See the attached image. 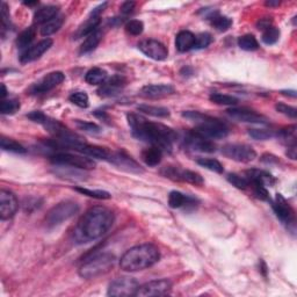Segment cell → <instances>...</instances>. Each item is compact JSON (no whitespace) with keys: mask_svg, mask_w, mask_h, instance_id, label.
<instances>
[{"mask_svg":"<svg viewBox=\"0 0 297 297\" xmlns=\"http://www.w3.org/2000/svg\"><path fill=\"white\" fill-rule=\"evenodd\" d=\"M250 187H252V189H253V193L255 196H257L259 200H262V201H271V197H270V194H268L267 189L265 186L262 185H250Z\"/></svg>","mask_w":297,"mask_h":297,"instance_id":"681fc988","label":"cell"},{"mask_svg":"<svg viewBox=\"0 0 297 297\" xmlns=\"http://www.w3.org/2000/svg\"><path fill=\"white\" fill-rule=\"evenodd\" d=\"M107 78V72L101 68H93L85 76V80L89 85H103Z\"/></svg>","mask_w":297,"mask_h":297,"instance_id":"f546056e","label":"cell"},{"mask_svg":"<svg viewBox=\"0 0 297 297\" xmlns=\"http://www.w3.org/2000/svg\"><path fill=\"white\" fill-rule=\"evenodd\" d=\"M249 135L257 141H266L274 137V133L267 129H250Z\"/></svg>","mask_w":297,"mask_h":297,"instance_id":"bcb514c9","label":"cell"},{"mask_svg":"<svg viewBox=\"0 0 297 297\" xmlns=\"http://www.w3.org/2000/svg\"><path fill=\"white\" fill-rule=\"evenodd\" d=\"M271 27V20L270 19H261L258 22V29L266 30L267 28Z\"/></svg>","mask_w":297,"mask_h":297,"instance_id":"f5cc1de1","label":"cell"},{"mask_svg":"<svg viewBox=\"0 0 297 297\" xmlns=\"http://www.w3.org/2000/svg\"><path fill=\"white\" fill-rule=\"evenodd\" d=\"M176 89L171 85L166 84H158V85H146L142 87L140 95L145 97V99H161L174 94Z\"/></svg>","mask_w":297,"mask_h":297,"instance_id":"44dd1931","label":"cell"},{"mask_svg":"<svg viewBox=\"0 0 297 297\" xmlns=\"http://www.w3.org/2000/svg\"><path fill=\"white\" fill-rule=\"evenodd\" d=\"M63 23H64V16L57 15L55 19H52L47 23L42 24V27H41V35L47 36L48 38V36L55 34L56 31H58L60 28H62Z\"/></svg>","mask_w":297,"mask_h":297,"instance_id":"4dcf8cb0","label":"cell"},{"mask_svg":"<svg viewBox=\"0 0 297 297\" xmlns=\"http://www.w3.org/2000/svg\"><path fill=\"white\" fill-rule=\"evenodd\" d=\"M0 145H2V149L4 151L8 152H14V153H26L27 150L23 148V146L18 143V142L14 140H11V138L2 137L0 140Z\"/></svg>","mask_w":297,"mask_h":297,"instance_id":"d590c367","label":"cell"},{"mask_svg":"<svg viewBox=\"0 0 297 297\" xmlns=\"http://www.w3.org/2000/svg\"><path fill=\"white\" fill-rule=\"evenodd\" d=\"M79 211V206L73 201H64L52 207L48 211L46 216V223L49 227H55L68 221Z\"/></svg>","mask_w":297,"mask_h":297,"instance_id":"8992f818","label":"cell"},{"mask_svg":"<svg viewBox=\"0 0 297 297\" xmlns=\"http://www.w3.org/2000/svg\"><path fill=\"white\" fill-rule=\"evenodd\" d=\"M125 30H127L128 34L133 36H138L141 35L144 30V24L140 20H129V21L125 23Z\"/></svg>","mask_w":297,"mask_h":297,"instance_id":"f6af8a7d","label":"cell"},{"mask_svg":"<svg viewBox=\"0 0 297 297\" xmlns=\"http://www.w3.org/2000/svg\"><path fill=\"white\" fill-rule=\"evenodd\" d=\"M127 119L134 137L156 146L162 152H172L173 143L177 140V134L172 128L161 123L150 122L137 114H128Z\"/></svg>","mask_w":297,"mask_h":297,"instance_id":"6da1fadb","label":"cell"},{"mask_svg":"<svg viewBox=\"0 0 297 297\" xmlns=\"http://www.w3.org/2000/svg\"><path fill=\"white\" fill-rule=\"evenodd\" d=\"M108 161L112 162L113 165L117 166V168L121 170L127 171V172H131V173L143 172V169L141 168V165L123 151L112 152L111 156H109L108 158Z\"/></svg>","mask_w":297,"mask_h":297,"instance_id":"ac0fdd59","label":"cell"},{"mask_svg":"<svg viewBox=\"0 0 297 297\" xmlns=\"http://www.w3.org/2000/svg\"><path fill=\"white\" fill-rule=\"evenodd\" d=\"M20 109V101L16 99H10V100H2L0 104V112L4 115H12L15 114Z\"/></svg>","mask_w":297,"mask_h":297,"instance_id":"f35d334b","label":"cell"},{"mask_svg":"<svg viewBox=\"0 0 297 297\" xmlns=\"http://www.w3.org/2000/svg\"><path fill=\"white\" fill-rule=\"evenodd\" d=\"M134 7H135V3L134 2H125L122 4L121 6V13L124 14V15H128L133 12Z\"/></svg>","mask_w":297,"mask_h":297,"instance_id":"816d5d0a","label":"cell"},{"mask_svg":"<svg viewBox=\"0 0 297 297\" xmlns=\"http://www.w3.org/2000/svg\"><path fill=\"white\" fill-rule=\"evenodd\" d=\"M227 181L230 182V184H233L235 187H237L238 189H247L250 187V181L247 180L246 177H242V176H238V174H229L227 176Z\"/></svg>","mask_w":297,"mask_h":297,"instance_id":"ee69618b","label":"cell"},{"mask_svg":"<svg viewBox=\"0 0 297 297\" xmlns=\"http://www.w3.org/2000/svg\"><path fill=\"white\" fill-rule=\"evenodd\" d=\"M106 6H107V3H105L103 4V5L94 8V10L91 12V14H89L86 21L81 23L78 29H77V31L73 34V39L77 40L80 38H85V36L87 38V36L91 35L93 31H95L101 22L100 14H101V12H104V8Z\"/></svg>","mask_w":297,"mask_h":297,"instance_id":"4fadbf2b","label":"cell"},{"mask_svg":"<svg viewBox=\"0 0 297 297\" xmlns=\"http://www.w3.org/2000/svg\"><path fill=\"white\" fill-rule=\"evenodd\" d=\"M197 164L202 166V168H205L209 171H213V172H216V173H223L224 172V169H223V165L216 159H213V158H200V159H197Z\"/></svg>","mask_w":297,"mask_h":297,"instance_id":"74e56055","label":"cell"},{"mask_svg":"<svg viewBox=\"0 0 297 297\" xmlns=\"http://www.w3.org/2000/svg\"><path fill=\"white\" fill-rule=\"evenodd\" d=\"M273 210L280 221L284 224H294L295 216L294 210L291 209L289 203L287 202L281 194H276L275 200L273 201Z\"/></svg>","mask_w":297,"mask_h":297,"instance_id":"d6986e66","label":"cell"},{"mask_svg":"<svg viewBox=\"0 0 297 297\" xmlns=\"http://www.w3.org/2000/svg\"><path fill=\"white\" fill-rule=\"evenodd\" d=\"M280 39V30L276 27L271 26L262 32V42L267 46L275 44Z\"/></svg>","mask_w":297,"mask_h":297,"instance_id":"60d3db41","label":"cell"},{"mask_svg":"<svg viewBox=\"0 0 297 297\" xmlns=\"http://www.w3.org/2000/svg\"><path fill=\"white\" fill-rule=\"evenodd\" d=\"M73 150L89 158H96V159H104V160H108V158L112 153L108 149L101 148V146H96V145L87 144L86 142H80V143H78L75 146V149Z\"/></svg>","mask_w":297,"mask_h":297,"instance_id":"7402d4cb","label":"cell"},{"mask_svg":"<svg viewBox=\"0 0 297 297\" xmlns=\"http://www.w3.org/2000/svg\"><path fill=\"white\" fill-rule=\"evenodd\" d=\"M138 49L154 60H165L169 56L168 48L157 40H143L138 43Z\"/></svg>","mask_w":297,"mask_h":297,"instance_id":"5bb4252c","label":"cell"},{"mask_svg":"<svg viewBox=\"0 0 297 297\" xmlns=\"http://www.w3.org/2000/svg\"><path fill=\"white\" fill-rule=\"evenodd\" d=\"M52 40L51 39H44L42 41H40L39 43L34 44V46H31L27 49V50H24L22 52V55L20 56V62L22 64H26V63H30V62H34V60L39 59L41 56L43 54H46V52L49 50L52 47Z\"/></svg>","mask_w":297,"mask_h":297,"instance_id":"ffe728a7","label":"cell"},{"mask_svg":"<svg viewBox=\"0 0 297 297\" xmlns=\"http://www.w3.org/2000/svg\"><path fill=\"white\" fill-rule=\"evenodd\" d=\"M287 156L290 158V159H296L297 156V150H296V144L295 145H290L288 146V151H287Z\"/></svg>","mask_w":297,"mask_h":297,"instance_id":"db71d44e","label":"cell"},{"mask_svg":"<svg viewBox=\"0 0 297 297\" xmlns=\"http://www.w3.org/2000/svg\"><path fill=\"white\" fill-rule=\"evenodd\" d=\"M266 5L267 6H279L280 2H278V0H276V2H267Z\"/></svg>","mask_w":297,"mask_h":297,"instance_id":"680465c9","label":"cell"},{"mask_svg":"<svg viewBox=\"0 0 297 297\" xmlns=\"http://www.w3.org/2000/svg\"><path fill=\"white\" fill-rule=\"evenodd\" d=\"M75 123L77 125V128H78L79 130H83V131H85V133H88V134H100L101 133L100 125H97L96 123H93V122L75 120Z\"/></svg>","mask_w":297,"mask_h":297,"instance_id":"7bdbcfd3","label":"cell"},{"mask_svg":"<svg viewBox=\"0 0 297 297\" xmlns=\"http://www.w3.org/2000/svg\"><path fill=\"white\" fill-rule=\"evenodd\" d=\"M161 174L166 178L172 179V180L189 182V184L196 186H201L203 185V182H205L200 174L194 172V171L180 170L179 168H173V166H166V168H164V170L161 171Z\"/></svg>","mask_w":297,"mask_h":297,"instance_id":"8fae6325","label":"cell"},{"mask_svg":"<svg viewBox=\"0 0 297 297\" xmlns=\"http://www.w3.org/2000/svg\"><path fill=\"white\" fill-rule=\"evenodd\" d=\"M103 39V31L96 29L95 31H93L91 35H88L85 41L83 42V44L80 46V54H88V52H91L94 50V49L99 46L100 41Z\"/></svg>","mask_w":297,"mask_h":297,"instance_id":"f1b7e54d","label":"cell"},{"mask_svg":"<svg viewBox=\"0 0 297 297\" xmlns=\"http://www.w3.org/2000/svg\"><path fill=\"white\" fill-rule=\"evenodd\" d=\"M125 80L122 76H114L109 80H106L97 89V94L101 96H114L119 94V92L125 86Z\"/></svg>","mask_w":297,"mask_h":297,"instance_id":"603a6c76","label":"cell"},{"mask_svg":"<svg viewBox=\"0 0 297 297\" xmlns=\"http://www.w3.org/2000/svg\"><path fill=\"white\" fill-rule=\"evenodd\" d=\"M211 103L221 106H235L238 104V99L233 95L222 94V93H213L209 96Z\"/></svg>","mask_w":297,"mask_h":297,"instance_id":"8d00e7d4","label":"cell"},{"mask_svg":"<svg viewBox=\"0 0 297 297\" xmlns=\"http://www.w3.org/2000/svg\"><path fill=\"white\" fill-rule=\"evenodd\" d=\"M19 202L15 195L10 190L2 189L0 192V218L3 221L12 218L18 210Z\"/></svg>","mask_w":297,"mask_h":297,"instance_id":"e0dca14e","label":"cell"},{"mask_svg":"<svg viewBox=\"0 0 297 297\" xmlns=\"http://www.w3.org/2000/svg\"><path fill=\"white\" fill-rule=\"evenodd\" d=\"M6 95H7V91H6V87H5V85H2V99L3 100H5V97H6Z\"/></svg>","mask_w":297,"mask_h":297,"instance_id":"6f0895ef","label":"cell"},{"mask_svg":"<svg viewBox=\"0 0 297 297\" xmlns=\"http://www.w3.org/2000/svg\"><path fill=\"white\" fill-rule=\"evenodd\" d=\"M160 259V252L153 244H142L129 249L120 259L124 272H138L153 266Z\"/></svg>","mask_w":297,"mask_h":297,"instance_id":"3957f363","label":"cell"},{"mask_svg":"<svg viewBox=\"0 0 297 297\" xmlns=\"http://www.w3.org/2000/svg\"><path fill=\"white\" fill-rule=\"evenodd\" d=\"M246 178L247 180L250 181V185H262V186H273L276 180L275 178L272 176L271 173L266 172L263 170H257V169H252L246 171Z\"/></svg>","mask_w":297,"mask_h":297,"instance_id":"cb8c5ba5","label":"cell"},{"mask_svg":"<svg viewBox=\"0 0 297 297\" xmlns=\"http://www.w3.org/2000/svg\"><path fill=\"white\" fill-rule=\"evenodd\" d=\"M226 114L231 119L244 123H254V124H267L268 119L261 114L247 108H231L227 109Z\"/></svg>","mask_w":297,"mask_h":297,"instance_id":"9a60e30c","label":"cell"},{"mask_svg":"<svg viewBox=\"0 0 297 297\" xmlns=\"http://www.w3.org/2000/svg\"><path fill=\"white\" fill-rule=\"evenodd\" d=\"M195 200L193 197L188 196V195H185L180 192H177V190H173L169 195V206L173 209L182 208L185 206L194 205Z\"/></svg>","mask_w":297,"mask_h":297,"instance_id":"4316f807","label":"cell"},{"mask_svg":"<svg viewBox=\"0 0 297 297\" xmlns=\"http://www.w3.org/2000/svg\"><path fill=\"white\" fill-rule=\"evenodd\" d=\"M11 20H10V12H8L7 5L5 3L2 4V34L5 35V31L10 29Z\"/></svg>","mask_w":297,"mask_h":297,"instance_id":"7dc6e473","label":"cell"},{"mask_svg":"<svg viewBox=\"0 0 297 297\" xmlns=\"http://www.w3.org/2000/svg\"><path fill=\"white\" fill-rule=\"evenodd\" d=\"M51 161L56 165L71 166L77 170H93L95 169V161L87 156H79V154H71L68 152L56 153L51 157Z\"/></svg>","mask_w":297,"mask_h":297,"instance_id":"52a82bcc","label":"cell"},{"mask_svg":"<svg viewBox=\"0 0 297 297\" xmlns=\"http://www.w3.org/2000/svg\"><path fill=\"white\" fill-rule=\"evenodd\" d=\"M58 14V7L54 5H48L39 8L34 14V23L35 24H44L50 20L55 19Z\"/></svg>","mask_w":297,"mask_h":297,"instance_id":"484cf974","label":"cell"},{"mask_svg":"<svg viewBox=\"0 0 297 297\" xmlns=\"http://www.w3.org/2000/svg\"><path fill=\"white\" fill-rule=\"evenodd\" d=\"M76 192H78L80 194L86 195V196L93 197V199H97V200H108L111 199V194L106 190H92V189H87V188H83V187H76Z\"/></svg>","mask_w":297,"mask_h":297,"instance_id":"ab89813d","label":"cell"},{"mask_svg":"<svg viewBox=\"0 0 297 297\" xmlns=\"http://www.w3.org/2000/svg\"><path fill=\"white\" fill-rule=\"evenodd\" d=\"M115 257L112 253H97L89 257L79 268V275L83 279H95L108 273L115 263Z\"/></svg>","mask_w":297,"mask_h":297,"instance_id":"5b68a950","label":"cell"},{"mask_svg":"<svg viewBox=\"0 0 297 297\" xmlns=\"http://www.w3.org/2000/svg\"><path fill=\"white\" fill-rule=\"evenodd\" d=\"M261 160L267 162V164H272V162H278V159H276V157L272 156V154H263L262 158H261Z\"/></svg>","mask_w":297,"mask_h":297,"instance_id":"11a10c76","label":"cell"},{"mask_svg":"<svg viewBox=\"0 0 297 297\" xmlns=\"http://www.w3.org/2000/svg\"><path fill=\"white\" fill-rule=\"evenodd\" d=\"M138 282L134 278H129V276H122V278H117L109 283L107 295L108 296H136V292L138 290Z\"/></svg>","mask_w":297,"mask_h":297,"instance_id":"9c48e42d","label":"cell"},{"mask_svg":"<svg viewBox=\"0 0 297 297\" xmlns=\"http://www.w3.org/2000/svg\"><path fill=\"white\" fill-rule=\"evenodd\" d=\"M65 79V76L63 72L55 71L48 73L41 78L39 81L32 85L30 87L29 92L31 94H42V93H47L51 89H54L56 86H58L59 84H62Z\"/></svg>","mask_w":297,"mask_h":297,"instance_id":"7c38bea8","label":"cell"},{"mask_svg":"<svg viewBox=\"0 0 297 297\" xmlns=\"http://www.w3.org/2000/svg\"><path fill=\"white\" fill-rule=\"evenodd\" d=\"M283 95H289V96H291V97H295L296 96V92L295 91H282L281 92Z\"/></svg>","mask_w":297,"mask_h":297,"instance_id":"9f6ffc18","label":"cell"},{"mask_svg":"<svg viewBox=\"0 0 297 297\" xmlns=\"http://www.w3.org/2000/svg\"><path fill=\"white\" fill-rule=\"evenodd\" d=\"M114 223V214L106 207L89 208L79 219L75 237L79 243H88L103 237Z\"/></svg>","mask_w":297,"mask_h":297,"instance_id":"7a4b0ae2","label":"cell"},{"mask_svg":"<svg viewBox=\"0 0 297 297\" xmlns=\"http://www.w3.org/2000/svg\"><path fill=\"white\" fill-rule=\"evenodd\" d=\"M138 111L154 117H169L170 116L169 109L165 107H160V106L141 105V106H138Z\"/></svg>","mask_w":297,"mask_h":297,"instance_id":"836d02e7","label":"cell"},{"mask_svg":"<svg viewBox=\"0 0 297 297\" xmlns=\"http://www.w3.org/2000/svg\"><path fill=\"white\" fill-rule=\"evenodd\" d=\"M172 288V283L170 280H153V281L146 282L143 286H140L136 292V296H162L166 295Z\"/></svg>","mask_w":297,"mask_h":297,"instance_id":"2e32d148","label":"cell"},{"mask_svg":"<svg viewBox=\"0 0 297 297\" xmlns=\"http://www.w3.org/2000/svg\"><path fill=\"white\" fill-rule=\"evenodd\" d=\"M162 158V151L156 146H150L142 151V160L148 166H157L160 164Z\"/></svg>","mask_w":297,"mask_h":297,"instance_id":"83f0119b","label":"cell"},{"mask_svg":"<svg viewBox=\"0 0 297 297\" xmlns=\"http://www.w3.org/2000/svg\"><path fill=\"white\" fill-rule=\"evenodd\" d=\"M196 36L189 30H181L176 38V47L180 52H187L195 48Z\"/></svg>","mask_w":297,"mask_h":297,"instance_id":"d4e9b609","label":"cell"},{"mask_svg":"<svg viewBox=\"0 0 297 297\" xmlns=\"http://www.w3.org/2000/svg\"><path fill=\"white\" fill-rule=\"evenodd\" d=\"M182 116L195 124V130L206 137L214 140V138H224L229 134V128L224 122L215 119L213 116L206 115L200 112L187 111L182 113Z\"/></svg>","mask_w":297,"mask_h":297,"instance_id":"277c9868","label":"cell"},{"mask_svg":"<svg viewBox=\"0 0 297 297\" xmlns=\"http://www.w3.org/2000/svg\"><path fill=\"white\" fill-rule=\"evenodd\" d=\"M185 144L187 145V148L196 152L211 153L216 151V145H215L214 142H211L210 138L202 135L195 129L186 134Z\"/></svg>","mask_w":297,"mask_h":297,"instance_id":"30bf717a","label":"cell"},{"mask_svg":"<svg viewBox=\"0 0 297 297\" xmlns=\"http://www.w3.org/2000/svg\"><path fill=\"white\" fill-rule=\"evenodd\" d=\"M238 47L245 51H255L259 49V43L254 35L246 34L238 39Z\"/></svg>","mask_w":297,"mask_h":297,"instance_id":"e575fe53","label":"cell"},{"mask_svg":"<svg viewBox=\"0 0 297 297\" xmlns=\"http://www.w3.org/2000/svg\"><path fill=\"white\" fill-rule=\"evenodd\" d=\"M222 154L239 162H250L257 158V152L247 144H226L222 148Z\"/></svg>","mask_w":297,"mask_h":297,"instance_id":"ba28073f","label":"cell"},{"mask_svg":"<svg viewBox=\"0 0 297 297\" xmlns=\"http://www.w3.org/2000/svg\"><path fill=\"white\" fill-rule=\"evenodd\" d=\"M211 35L208 32H202V34L196 36V42H195V48L194 49H205L209 46L211 43Z\"/></svg>","mask_w":297,"mask_h":297,"instance_id":"f907efd6","label":"cell"},{"mask_svg":"<svg viewBox=\"0 0 297 297\" xmlns=\"http://www.w3.org/2000/svg\"><path fill=\"white\" fill-rule=\"evenodd\" d=\"M69 100H70L73 105L78 106L80 108H87L89 105L88 95L87 93L85 92H73L72 94L69 96Z\"/></svg>","mask_w":297,"mask_h":297,"instance_id":"b9f144b4","label":"cell"},{"mask_svg":"<svg viewBox=\"0 0 297 297\" xmlns=\"http://www.w3.org/2000/svg\"><path fill=\"white\" fill-rule=\"evenodd\" d=\"M208 19L210 20L211 26L218 31H226L233 24V20L230 18L224 15H219L218 13L211 14Z\"/></svg>","mask_w":297,"mask_h":297,"instance_id":"1f68e13d","label":"cell"},{"mask_svg":"<svg viewBox=\"0 0 297 297\" xmlns=\"http://www.w3.org/2000/svg\"><path fill=\"white\" fill-rule=\"evenodd\" d=\"M275 109L279 113L283 114V115L290 117V119H294V120L296 119L297 111H296L295 107H291V106H288L286 104H276Z\"/></svg>","mask_w":297,"mask_h":297,"instance_id":"c3c4849f","label":"cell"},{"mask_svg":"<svg viewBox=\"0 0 297 297\" xmlns=\"http://www.w3.org/2000/svg\"><path fill=\"white\" fill-rule=\"evenodd\" d=\"M36 36V30L34 27H29L27 29H24L21 31V34L18 36L16 39V47L19 49H28V47L30 46V43L34 41Z\"/></svg>","mask_w":297,"mask_h":297,"instance_id":"d6a6232c","label":"cell"}]
</instances>
